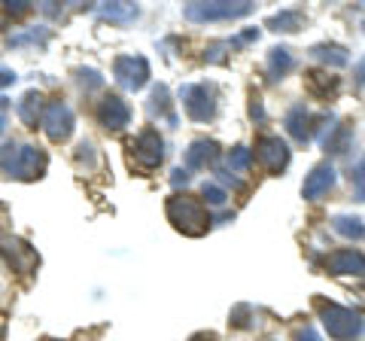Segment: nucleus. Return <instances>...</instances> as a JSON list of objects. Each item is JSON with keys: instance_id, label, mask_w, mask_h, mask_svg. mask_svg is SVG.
<instances>
[{"instance_id": "5", "label": "nucleus", "mask_w": 365, "mask_h": 341, "mask_svg": "<svg viewBox=\"0 0 365 341\" xmlns=\"http://www.w3.org/2000/svg\"><path fill=\"white\" fill-rule=\"evenodd\" d=\"M113 76L122 88L128 92H140V88L150 83V61L143 55H119L116 64H113Z\"/></svg>"}, {"instance_id": "2", "label": "nucleus", "mask_w": 365, "mask_h": 341, "mask_svg": "<svg viewBox=\"0 0 365 341\" xmlns=\"http://www.w3.org/2000/svg\"><path fill=\"white\" fill-rule=\"evenodd\" d=\"M0 170H6V174H13L19 180H37L46 170V153L31 143L25 146L6 143L0 146Z\"/></svg>"}, {"instance_id": "11", "label": "nucleus", "mask_w": 365, "mask_h": 341, "mask_svg": "<svg viewBox=\"0 0 365 341\" xmlns=\"http://www.w3.org/2000/svg\"><path fill=\"white\" fill-rule=\"evenodd\" d=\"M326 271L329 275H353V278H365V253L353 247H344V250H335V253L326 256Z\"/></svg>"}, {"instance_id": "13", "label": "nucleus", "mask_w": 365, "mask_h": 341, "mask_svg": "<svg viewBox=\"0 0 365 341\" xmlns=\"http://www.w3.org/2000/svg\"><path fill=\"white\" fill-rule=\"evenodd\" d=\"M332 186H335V168H332V165H317L311 174L304 177L302 195H304L307 201H317V198H323Z\"/></svg>"}, {"instance_id": "24", "label": "nucleus", "mask_w": 365, "mask_h": 341, "mask_svg": "<svg viewBox=\"0 0 365 341\" xmlns=\"http://www.w3.org/2000/svg\"><path fill=\"white\" fill-rule=\"evenodd\" d=\"M250 162H253V153H250L247 146H235V150L228 153V168L232 170H247Z\"/></svg>"}, {"instance_id": "4", "label": "nucleus", "mask_w": 365, "mask_h": 341, "mask_svg": "<svg viewBox=\"0 0 365 341\" xmlns=\"http://www.w3.org/2000/svg\"><path fill=\"white\" fill-rule=\"evenodd\" d=\"M189 21H222V19H241L253 13V4L250 0H237V4H228V0H216V4H189L186 9Z\"/></svg>"}, {"instance_id": "9", "label": "nucleus", "mask_w": 365, "mask_h": 341, "mask_svg": "<svg viewBox=\"0 0 365 341\" xmlns=\"http://www.w3.org/2000/svg\"><path fill=\"white\" fill-rule=\"evenodd\" d=\"M0 256H4L6 263L13 265V271H19V275H28V271L37 265V253H34L25 241H19V238H13V235H0Z\"/></svg>"}, {"instance_id": "21", "label": "nucleus", "mask_w": 365, "mask_h": 341, "mask_svg": "<svg viewBox=\"0 0 365 341\" xmlns=\"http://www.w3.org/2000/svg\"><path fill=\"white\" fill-rule=\"evenodd\" d=\"M307 88H311L314 95H319V98H329V92H335L338 88V79L323 73V71H311L307 73Z\"/></svg>"}, {"instance_id": "30", "label": "nucleus", "mask_w": 365, "mask_h": 341, "mask_svg": "<svg viewBox=\"0 0 365 341\" xmlns=\"http://www.w3.org/2000/svg\"><path fill=\"white\" fill-rule=\"evenodd\" d=\"M170 183H174V186H180V183H182V186H186V183H189V170H182V168H177V170H174V177H170Z\"/></svg>"}, {"instance_id": "16", "label": "nucleus", "mask_w": 365, "mask_h": 341, "mask_svg": "<svg viewBox=\"0 0 365 341\" xmlns=\"http://www.w3.org/2000/svg\"><path fill=\"white\" fill-rule=\"evenodd\" d=\"M43 95L40 92H28L19 101V119L28 125V128H37V122L43 119Z\"/></svg>"}, {"instance_id": "8", "label": "nucleus", "mask_w": 365, "mask_h": 341, "mask_svg": "<svg viewBox=\"0 0 365 341\" xmlns=\"http://www.w3.org/2000/svg\"><path fill=\"white\" fill-rule=\"evenodd\" d=\"M131 150H134V162L146 168V170H153L162 165V158H165V141H162V134H158L155 128H143L140 134H137V141L131 143Z\"/></svg>"}, {"instance_id": "22", "label": "nucleus", "mask_w": 365, "mask_h": 341, "mask_svg": "<svg viewBox=\"0 0 365 341\" xmlns=\"http://www.w3.org/2000/svg\"><path fill=\"white\" fill-rule=\"evenodd\" d=\"M101 16L110 21H131L137 19V6L134 4H104L101 6Z\"/></svg>"}, {"instance_id": "17", "label": "nucleus", "mask_w": 365, "mask_h": 341, "mask_svg": "<svg viewBox=\"0 0 365 341\" xmlns=\"http://www.w3.org/2000/svg\"><path fill=\"white\" fill-rule=\"evenodd\" d=\"M268 28L277 31V34H292V31L304 28V13L302 9H280L277 16L268 19Z\"/></svg>"}, {"instance_id": "33", "label": "nucleus", "mask_w": 365, "mask_h": 341, "mask_svg": "<svg viewBox=\"0 0 365 341\" xmlns=\"http://www.w3.org/2000/svg\"><path fill=\"white\" fill-rule=\"evenodd\" d=\"M192 341H216V335H207V332H201V335H195Z\"/></svg>"}, {"instance_id": "29", "label": "nucleus", "mask_w": 365, "mask_h": 341, "mask_svg": "<svg viewBox=\"0 0 365 341\" xmlns=\"http://www.w3.org/2000/svg\"><path fill=\"white\" fill-rule=\"evenodd\" d=\"M13 83H16V73H13V71H6V67H0V88L13 86Z\"/></svg>"}, {"instance_id": "25", "label": "nucleus", "mask_w": 365, "mask_h": 341, "mask_svg": "<svg viewBox=\"0 0 365 341\" xmlns=\"http://www.w3.org/2000/svg\"><path fill=\"white\" fill-rule=\"evenodd\" d=\"M201 192H204V201L213 204V208H222V204L228 201V192L222 186H216V183H204Z\"/></svg>"}, {"instance_id": "35", "label": "nucleus", "mask_w": 365, "mask_h": 341, "mask_svg": "<svg viewBox=\"0 0 365 341\" xmlns=\"http://www.w3.org/2000/svg\"><path fill=\"white\" fill-rule=\"evenodd\" d=\"M362 31H365V21H362Z\"/></svg>"}, {"instance_id": "19", "label": "nucleus", "mask_w": 365, "mask_h": 341, "mask_svg": "<svg viewBox=\"0 0 365 341\" xmlns=\"http://www.w3.org/2000/svg\"><path fill=\"white\" fill-rule=\"evenodd\" d=\"M314 58L326 61L329 67H344L347 64V49L344 46H335V43H319V46L311 49Z\"/></svg>"}, {"instance_id": "20", "label": "nucleus", "mask_w": 365, "mask_h": 341, "mask_svg": "<svg viewBox=\"0 0 365 341\" xmlns=\"http://www.w3.org/2000/svg\"><path fill=\"white\" fill-rule=\"evenodd\" d=\"M332 229L338 235L350 238V241H365V223L359 217H335L332 220Z\"/></svg>"}, {"instance_id": "3", "label": "nucleus", "mask_w": 365, "mask_h": 341, "mask_svg": "<svg viewBox=\"0 0 365 341\" xmlns=\"http://www.w3.org/2000/svg\"><path fill=\"white\" fill-rule=\"evenodd\" d=\"M319 320H323L326 332L335 341H353L362 332V317L359 311L341 308V305H319Z\"/></svg>"}, {"instance_id": "7", "label": "nucleus", "mask_w": 365, "mask_h": 341, "mask_svg": "<svg viewBox=\"0 0 365 341\" xmlns=\"http://www.w3.org/2000/svg\"><path fill=\"white\" fill-rule=\"evenodd\" d=\"M180 98L186 104V113L195 122H207L216 116V95L210 86H182Z\"/></svg>"}, {"instance_id": "36", "label": "nucleus", "mask_w": 365, "mask_h": 341, "mask_svg": "<svg viewBox=\"0 0 365 341\" xmlns=\"http://www.w3.org/2000/svg\"><path fill=\"white\" fill-rule=\"evenodd\" d=\"M0 335H4V332H0Z\"/></svg>"}, {"instance_id": "10", "label": "nucleus", "mask_w": 365, "mask_h": 341, "mask_svg": "<svg viewBox=\"0 0 365 341\" xmlns=\"http://www.w3.org/2000/svg\"><path fill=\"white\" fill-rule=\"evenodd\" d=\"M256 156H259V162L265 165L268 174H280V170H287V165H289V146L280 138H271V134L256 141Z\"/></svg>"}, {"instance_id": "31", "label": "nucleus", "mask_w": 365, "mask_h": 341, "mask_svg": "<svg viewBox=\"0 0 365 341\" xmlns=\"http://www.w3.org/2000/svg\"><path fill=\"white\" fill-rule=\"evenodd\" d=\"M356 83H359V86H365V58L356 64Z\"/></svg>"}, {"instance_id": "15", "label": "nucleus", "mask_w": 365, "mask_h": 341, "mask_svg": "<svg viewBox=\"0 0 365 341\" xmlns=\"http://www.w3.org/2000/svg\"><path fill=\"white\" fill-rule=\"evenodd\" d=\"M216 156H220V146L213 141H195L186 150V165L189 168H207L216 162Z\"/></svg>"}, {"instance_id": "34", "label": "nucleus", "mask_w": 365, "mask_h": 341, "mask_svg": "<svg viewBox=\"0 0 365 341\" xmlns=\"http://www.w3.org/2000/svg\"><path fill=\"white\" fill-rule=\"evenodd\" d=\"M0 134H4V116H0Z\"/></svg>"}, {"instance_id": "26", "label": "nucleus", "mask_w": 365, "mask_h": 341, "mask_svg": "<svg viewBox=\"0 0 365 341\" xmlns=\"http://www.w3.org/2000/svg\"><path fill=\"white\" fill-rule=\"evenodd\" d=\"M4 9H6V16L21 19V16H28V13H31V4H25V0H9Z\"/></svg>"}, {"instance_id": "6", "label": "nucleus", "mask_w": 365, "mask_h": 341, "mask_svg": "<svg viewBox=\"0 0 365 341\" xmlns=\"http://www.w3.org/2000/svg\"><path fill=\"white\" fill-rule=\"evenodd\" d=\"M40 128L46 131L49 141L64 143L73 134V110L67 107L64 101H52V104H46V110H43Z\"/></svg>"}, {"instance_id": "27", "label": "nucleus", "mask_w": 365, "mask_h": 341, "mask_svg": "<svg viewBox=\"0 0 365 341\" xmlns=\"http://www.w3.org/2000/svg\"><path fill=\"white\" fill-rule=\"evenodd\" d=\"M225 46H228V43H216V46L207 49V55H204V58L213 61V64H222V61H225V52H222Z\"/></svg>"}, {"instance_id": "14", "label": "nucleus", "mask_w": 365, "mask_h": 341, "mask_svg": "<svg viewBox=\"0 0 365 341\" xmlns=\"http://www.w3.org/2000/svg\"><path fill=\"white\" fill-rule=\"evenodd\" d=\"M311 122H314V119H311V113H307L302 104H299V107H292V110L287 113V131H289L299 143H307V141H311V128H314Z\"/></svg>"}, {"instance_id": "12", "label": "nucleus", "mask_w": 365, "mask_h": 341, "mask_svg": "<svg viewBox=\"0 0 365 341\" xmlns=\"http://www.w3.org/2000/svg\"><path fill=\"white\" fill-rule=\"evenodd\" d=\"M98 119H101V125H104V128L122 131L125 125L131 122V110H128V104H125L119 95H107V98L98 104Z\"/></svg>"}, {"instance_id": "32", "label": "nucleus", "mask_w": 365, "mask_h": 341, "mask_svg": "<svg viewBox=\"0 0 365 341\" xmlns=\"http://www.w3.org/2000/svg\"><path fill=\"white\" fill-rule=\"evenodd\" d=\"M299 341H319V338H317V332H314V329H304Z\"/></svg>"}, {"instance_id": "23", "label": "nucleus", "mask_w": 365, "mask_h": 341, "mask_svg": "<svg viewBox=\"0 0 365 341\" xmlns=\"http://www.w3.org/2000/svg\"><path fill=\"white\" fill-rule=\"evenodd\" d=\"M153 113H158V116H165L170 125L177 122V116L170 113V98H168V86H155L153 88Z\"/></svg>"}, {"instance_id": "18", "label": "nucleus", "mask_w": 365, "mask_h": 341, "mask_svg": "<svg viewBox=\"0 0 365 341\" xmlns=\"http://www.w3.org/2000/svg\"><path fill=\"white\" fill-rule=\"evenodd\" d=\"M292 67H295V58H292V52H289V49H283V46L271 49V55H268V73H271V79L287 76Z\"/></svg>"}, {"instance_id": "28", "label": "nucleus", "mask_w": 365, "mask_h": 341, "mask_svg": "<svg viewBox=\"0 0 365 341\" xmlns=\"http://www.w3.org/2000/svg\"><path fill=\"white\" fill-rule=\"evenodd\" d=\"M250 116H253L256 122L265 119V107H262V98H259V95L250 98Z\"/></svg>"}, {"instance_id": "1", "label": "nucleus", "mask_w": 365, "mask_h": 341, "mask_svg": "<svg viewBox=\"0 0 365 341\" xmlns=\"http://www.w3.org/2000/svg\"><path fill=\"white\" fill-rule=\"evenodd\" d=\"M168 220L174 223V229L189 235V238H201L204 232L210 229V217L204 210V204L192 195H170L168 198Z\"/></svg>"}]
</instances>
